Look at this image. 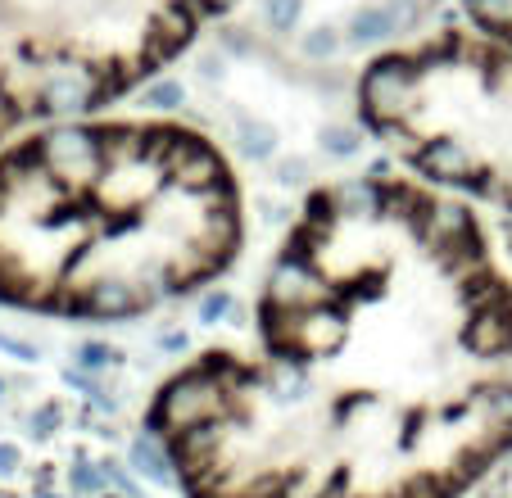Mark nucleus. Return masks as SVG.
Listing matches in <instances>:
<instances>
[{
    "label": "nucleus",
    "instance_id": "f257e3e1",
    "mask_svg": "<svg viewBox=\"0 0 512 498\" xmlns=\"http://www.w3.org/2000/svg\"><path fill=\"white\" fill-rule=\"evenodd\" d=\"M145 435L177 498H467L512 458V277L440 186L345 177L304 200L250 349H204Z\"/></svg>",
    "mask_w": 512,
    "mask_h": 498
},
{
    "label": "nucleus",
    "instance_id": "f03ea898",
    "mask_svg": "<svg viewBox=\"0 0 512 498\" xmlns=\"http://www.w3.org/2000/svg\"><path fill=\"white\" fill-rule=\"evenodd\" d=\"M245 200L209 136L177 123H55L0 150V308L136 322L223 277Z\"/></svg>",
    "mask_w": 512,
    "mask_h": 498
},
{
    "label": "nucleus",
    "instance_id": "7ed1b4c3",
    "mask_svg": "<svg viewBox=\"0 0 512 498\" xmlns=\"http://www.w3.org/2000/svg\"><path fill=\"white\" fill-rule=\"evenodd\" d=\"M232 0H0V145L159 77Z\"/></svg>",
    "mask_w": 512,
    "mask_h": 498
},
{
    "label": "nucleus",
    "instance_id": "20e7f679",
    "mask_svg": "<svg viewBox=\"0 0 512 498\" xmlns=\"http://www.w3.org/2000/svg\"><path fill=\"white\" fill-rule=\"evenodd\" d=\"M467 14L490 41L512 50V0H467Z\"/></svg>",
    "mask_w": 512,
    "mask_h": 498
},
{
    "label": "nucleus",
    "instance_id": "39448f33",
    "mask_svg": "<svg viewBox=\"0 0 512 498\" xmlns=\"http://www.w3.org/2000/svg\"><path fill=\"white\" fill-rule=\"evenodd\" d=\"M390 32H399V19L386 5H363V10L354 14V41H381V37H390Z\"/></svg>",
    "mask_w": 512,
    "mask_h": 498
},
{
    "label": "nucleus",
    "instance_id": "423d86ee",
    "mask_svg": "<svg viewBox=\"0 0 512 498\" xmlns=\"http://www.w3.org/2000/svg\"><path fill=\"white\" fill-rule=\"evenodd\" d=\"M263 19L277 32H290L300 23V0H263Z\"/></svg>",
    "mask_w": 512,
    "mask_h": 498
},
{
    "label": "nucleus",
    "instance_id": "0eeeda50",
    "mask_svg": "<svg viewBox=\"0 0 512 498\" xmlns=\"http://www.w3.org/2000/svg\"><path fill=\"white\" fill-rule=\"evenodd\" d=\"M182 100V82H155V87H145V105L155 109H168Z\"/></svg>",
    "mask_w": 512,
    "mask_h": 498
},
{
    "label": "nucleus",
    "instance_id": "6e6552de",
    "mask_svg": "<svg viewBox=\"0 0 512 498\" xmlns=\"http://www.w3.org/2000/svg\"><path fill=\"white\" fill-rule=\"evenodd\" d=\"M331 50H336L331 28H318V32H309V37H304V55H309V59H322V55H331Z\"/></svg>",
    "mask_w": 512,
    "mask_h": 498
},
{
    "label": "nucleus",
    "instance_id": "1a4fd4ad",
    "mask_svg": "<svg viewBox=\"0 0 512 498\" xmlns=\"http://www.w3.org/2000/svg\"><path fill=\"white\" fill-rule=\"evenodd\" d=\"M327 141H331V150H336V154H349V150H354V132H345V127H336Z\"/></svg>",
    "mask_w": 512,
    "mask_h": 498
}]
</instances>
